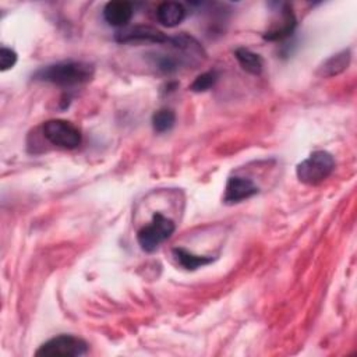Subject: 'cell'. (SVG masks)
<instances>
[{"mask_svg":"<svg viewBox=\"0 0 357 357\" xmlns=\"http://www.w3.org/2000/svg\"><path fill=\"white\" fill-rule=\"evenodd\" d=\"M93 64L86 61L67 60L40 67L32 74V79L68 88L86 84L93 78Z\"/></svg>","mask_w":357,"mask_h":357,"instance_id":"cell-1","label":"cell"},{"mask_svg":"<svg viewBox=\"0 0 357 357\" xmlns=\"http://www.w3.org/2000/svg\"><path fill=\"white\" fill-rule=\"evenodd\" d=\"M335 170V158L326 151H314L296 166L298 181L307 185H317L326 180Z\"/></svg>","mask_w":357,"mask_h":357,"instance_id":"cell-2","label":"cell"},{"mask_svg":"<svg viewBox=\"0 0 357 357\" xmlns=\"http://www.w3.org/2000/svg\"><path fill=\"white\" fill-rule=\"evenodd\" d=\"M176 225L160 212H155L149 223L137 231V241L142 251L153 252L174 233Z\"/></svg>","mask_w":357,"mask_h":357,"instance_id":"cell-3","label":"cell"},{"mask_svg":"<svg viewBox=\"0 0 357 357\" xmlns=\"http://www.w3.org/2000/svg\"><path fill=\"white\" fill-rule=\"evenodd\" d=\"M42 134L52 145L64 149H74L82 141L81 131L73 123L63 119H52L45 121L42 124Z\"/></svg>","mask_w":357,"mask_h":357,"instance_id":"cell-4","label":"cell"},{"mask_svg":"<svg viewBox=\"0 0 357 357\" xmlns=\"http://www.w3.org/2000/svg\"><path fill=\"white\" fill-rule=\"evenodd\" d=\"M88 351V343L73 335H59L45 342L35 356L42 357H79Z\"/></svg>","mask_w":357,"mask_h":357,"instance_id":"cell-5","label":"cell"},{"mask_svg":"<svg viewBox=\"0 0 357 357\" xmlns=\"http://www.w3.org/2000/svg\"><path fill=\"white\" fill-rule=\"evenodd\" d=\"M114 40L119 43H169L170 36L151 25L124 26L116 31Z\"/></svg>","mask_w":357,"mask_h":357,"instance_id":"cell-6","label":"cell"},{"mask_svg":"<svg viewBox=\"0 0 357 357\" xmlns=\"http://www.w3.org/2000/svg\"><path fill=\"white\" fill-rule=\"evenodd\" d=\"M255 194H258V187L254 184L252 180L233 176V177H229L226 181L223 202L227 205L238 204L244 199L254 197Z\"/></svg>","mask_w":357,"mask_h":357,"instance_id":"cell-7","label":"cell"},{"mask_svg":"<svg viewBox=\"0 0 357 357\" xmlns=\"http://www.w3.org/2000/svg\"><path fill=\"white\" fill-rule=\"evenodd\" d=\"M167 45H170L176 52L181 54L183 63H199L202 59H205V52L198 40L184 32L172 36Z\"/></svg>","mask_w":357,"mask_h":357,"instance_id":"cell-8","label":"cell"},{"mask_svg":"<svg viewBox=\"0 0 357 357\" xmlns=\"http://www.w3.org/2000/svg\"><path fill=\"white\" fill-rule=\"evenodd\" d=\"M134 14V7L132 3L126 1V0H116V1H109L103 7V18L106 22L112 26L124 28L128 25Z\"/></svg>","mask_w":357,"mask_h":357,"instance_id":"cell-9","label":"cell"},{"mask_svg":"<svg viewBox=\"0 0 357 357\" xmlns=\"http://www.w3.org/2000/svg\"><path fill=\"white\" fill-rule=\"evenodd\" d=\"M279 13H280V24H272V26L262 35L265 40H282L294 32L297 21L291 10V6L287 3H283Z\"/></svg>","mask_w":357,"mask_h":357,"instance_id":"cell-10","label":"cell"},{"mask_svg":"<svg viewBox=\"0 0 357 357\" xmlns=\"http://www.w3.org/2000/svg\"><path fill=\"white\" fill-rule=\"evenodd\" d=\"M185 18V8L177 1H163L156 8V20L167 28H174Z\"/></svg>","mask_w":357,"mask_h":357,"instance_id":"cell-11","label":"cell"},{"mask_svg":"<svg viewBox=\"0 0 357 357\" xmlns=\"http://www.w3.org/2000/svg\"><path fill=\"white\" fill-rule=\"evenodd\" d=\"M350 50L346 49V50H342L333 56H331L329 59H326L319 67H318V71L317 74L319 77H324V78H329V77H333V75H337L340 73H343L347 66L350 64Z\"/></svg>","mask_w":357,"mask_h":357,"instance_id":"cell-12","label":"cell"},{"mask_svg":"<svg viewBox=\"0 0 357 357\" xmlns=\"http://www.w3.org/2000/svg\"><path fill=\"white\" fill-rule=\"evenodd\" d=\"M173 257L177 261V264L184 268L185 271H195L201 266H205L211 262H213V257L209 255H197L190 252L188 250L183 248V247H176L173 248Z\"/></svg>","mask_w":357,"mask_h":357,"instance_id":"cell-13","label":"cell"},{"mask_svg":"<svg viewBox=\"0 0 357 357\" xmlns=\"http://www.w3.org/2000/svg\"><path fill=\"white\" fill-rule=\"evenodd\" d=\"M234 57L238 61V64L241 66V68L244 71H247L248 74L252 75H259L262 73V59L259 54L251 52L247 47H237L234 50Z\"/></svg>","mask_w":357,"mask_h":357,"instance_id":"cell-14","label":"cell"},{"mask_svg":"<svg viewBox=\"0 0 357 357\" xmlns=\"http://www.w3.org/2000/svg\"><path fill=\"white\" fill-rule=\"evenodd\" d=\"M176 123V113L173 109L160 107L152 114V128L158 134L170 131Z\"/></svg>","mask_w":357,"mask_h":357,"instance_id":"cell-15","label":"cell"},{"mask_svg":"<svg viewBox=\"0 0 357 357\" xmlns=\"http://www.w3.org/2000/svg\"><path fill=\"white\" fill-rule=\"evenodd\" d=\"M218 73L215 70L212 71H206V73H202L199 74L194 81L192 84L190 85V89L192 92H205V91H209L216 82H218Z\"/></svg>","mask_w":357,"mask_h":357,"instance_id":"cell-16","label":"cell"},{"mask_svg":"<svg viewBox=\"0 0 357 357\" xmlns=\"http://www.w3.org/2000/svg\"><path fill=\"white\" fill-rule=\"evenodd\" d=\"M17 59H18V56L13 49L1 46V49H0V70L7 71V70L13 68L17 63Z\"/></svg>","mask_w":357,"mask_h":357,"instance_id":"cell-17","label":"cell"}]
</instances>
